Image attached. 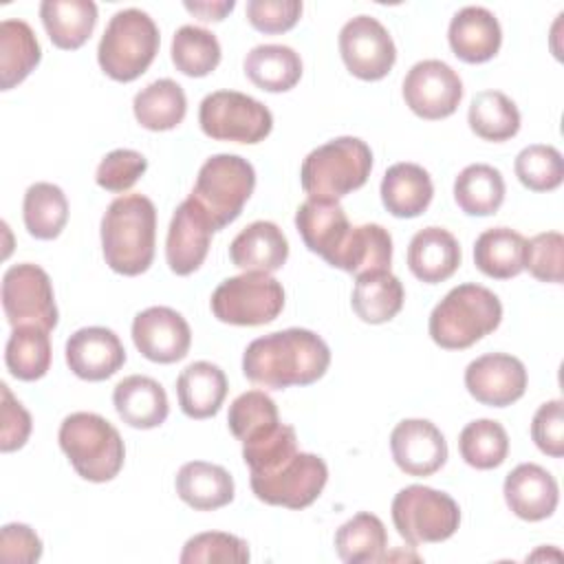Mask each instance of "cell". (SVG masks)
I'll list each match as a JSON object with an SVG mask.
<instances>
[{
    "mask_svg": "<svg viewBox=\"0 0 564 564\" xmlns=\"http://www.w3.org/2000/svg\"><path fill=\"white\" fill-rule=\"evenodd\" d=\"M330 366L328 344L308 328H286L253 339L242 355L245 377L262 388L311 386Z\"/></svg>",
    "mask_w": 564,
    "mask_h": 564,
    "instance_id": "cell-1",
    "label": "cell"
},
{
    "mask_svg": "<svg viewBox=\"0 0 564 564\" xmlns=\"http://www.w3.org/2000/svg\"><path fill=\"white\" fill-rule=\"evenodd\" d=\"M156 209L143 194L115 198L101 218V251L106 264L121 275H141L154 260Z\"/></svg>",
    "mask_w": 564,
    "mask_h": 564,
    "instance_id": "cell-2",
    "label": "cell"
},
{
    "mask_svg": "<svg viewBox=\"0 0 564 564\" xmlns=\"http://www.w3.org/2000/svg\"><path fill=\"white\" fill-rule=\"evenodd\" d=\"M502 319V304L494 291L476 282L454 286L430 313L427 330L436 346L465 350L494 333Z\"/></svg>",
    "mask_w": 564,
    "mask_h": 564,
    "instance_id": "cell-3",
    "label": "cell"
},
{
    "mask_svg": "<svg viewBox=\"0 0 564 564\" xmlns=\"http://www.w3.org/2000/svg\"><path fill=\"white\" fill-rule=\"evenodd\" d=\"M57 441L84 480L108 482L123 467L126 445L119 430L95 412L68 414L59 425Z\"/></svg>",
    "mask_w": 564,
    "mask_h": 564,
    "instance_id": "cell-4",
    "label": "cell"
},
{
    "mask_svg": "<svg viewBox=\"0 0 564 564\" xmlns=\"http://www.w3.org/2000/svg\"><path fill=\"white\" fill-rule=\"evenodd\" d=\"M372 170V150L359 137H337L311 150L302 161L300 181L308 198H330L359 189Z\"/></svg>",
    "mask_w": 564,
    "mask_h": 564,
    "instance_id": "cell-5",
    "label": "cell"
},
{
    "mask_svg": "<svg viewBox=\"0 0 564 564\" xmlns=\"http://www.w3.org/2000/svg\"><path fill=\"white\" fill-rule=\"evenodd\" d=\"M159 44V26L145 11L121 9L106 24L97 46V62L110 79L134 82L154 62Z\"/></svg>",
    "mask_w": 564,
    "mask_h": 564,
    "instance_id": "cell-6",
    "label": "cell"
},
{
    "mask_svg": "<svg viewBox=\"0 0 564 564\" xmlns=\"http://www.w3.org/2000/svg\"><path fill=\"white\" fill-rule=\"evenodd\" d=\"M253 187L256 170L247 159L238 154H214L200 165L189 198L207 214L214 231H220L242 214Z\"/></svg>",
    "mask_w": 564,
    "mask_h": 564,
    "instance_id": "cell-7",
    "label": "cell"
},
{
    "mask_svg": "<svg viewBox=\"0 0 564 564\" xmlns=\"http://www.w3.org/2000/svg\"><path fill=\"white\" fill-rule=\"evenodd\" d=\"M390 511L394 529L410 546L443 542L460 524L458 502L449 494L425 485L403 487L392 498Z\"/></svg>",
    "mask_w": 564,
    "mask_h": 564,
    "instance_id": "cell-8",
    "label": "cell"
},
{
    "mask_svg": "<svg viewBox=\"0 0 564 564\" xmlns=\"http://www.w3.org/2000/svg\"><path fill=\"white\" fill-rule=\"evenodd\" d=\"M284 308V289L271 273L245 271L223 280L212 293V313L223 324L262 326Z\"/></svg>",
    "mask_w": 564,
    "mask_h": 564,
    "instance_id": "cell-9",
    "label": "cell"
},
{
    "mask_svg": "<svg viewBox=\"0 0 564 564\" xmlns=\"http://www.w3.org/2000/svg\"><path fill=\"white\" fill-rule=\"evenodd\" d=\"M200 130L216 141L260 143L273 128L271 110L238 90L209 93L198 108Z\"/></svg>",
    "mask_w": 564,
    "mask_h": 564,
    "instance_id": "cell-10",
    "label": "cell"
},
{
    "mask_svg": "<svg viewBox=\"0 0 564 564\" xmlns=\"http://www.w3.org/2000/svg\"><path fill=\"white\" fill-rule=\"evenodd\" d=\"M326 480L328 467L324 458L311 452H297L271 471L249 478L258 500L286 509L311 507L326 487Z\"/></svg>",
    "mask_w": 564,
    "mask_h": 564,
    "instance_id": "cell-11",
    "label": "cell"
},
{
    "mask_svg": "<svg viewBox=\"0 0 564 564\" xmlns=\"http://www.w3.org/2000/svg\"><path fill=\"white\" fill-rule=\"evenodd\" d=\"M2 308L13 328L33 324L51 333L59 315L48 273L33 262L9 267L2 275Z\"/></svg>",
    "mask_w": 564,
    "mask_h": 564,
    "instance_id": "cell-12",
    "label": "cell"
},
{
    "mask_svg": "<svg viewBox=\"0 0 564 564\" xmlns=\"http://www.w3.org/2000/svg\"><path fill=\"white\" fill-rule=\"evenodd\" d=\"M339 53L350 75L364 82L383 79L397 62L392 35L372 15H355L341 26Z\"/></svg>",
    "mask_w": 564,
    "mask_h": 564,
    "instance_id": "cell-13",
    "label": "cell"
},
{
    "mask_svg": "<svg viewBox=\"0 0 564 564\" xmlns=\"http://www.w3.org/2000/svg\"><path fill=\"white\" fill-rule=\"evenodd\" d=\"M405 106L421 119L436 121L456 112L463 99V79L441 59L416 62L403 79Z\"/></svg>",
    "mask_w": 564,
    "mask_h": 564,
    "instance_id": "cell-14",
    "label": "cell"
},
{
    "mask_svg": "<svg viewBox=\"0 0 564 564\" xmlns=\"http://www.w3.org/2000/svg\"><path fill=\"white\" fill-rule=\"evenodd\" d=\"M524 364L507 352H487L465 368V388L482 405L507 408L527 390Z\"/></svg>",
    "mask_w": 564,
    "mask_h": 564,
    "instance_id": "cell-15",
    "label": "cell"
},
{
    "mask_svg": "<svg viewBox=\"0 0 564 564\" xmlns=\"http://www.w3.org/2000/svg\"><path fill=\"white\" fill-rule=\"evenodd\" d=\"M132 341L137 350L154 364L181 361L192 346L187 319L170 306H150L132 319Z\"/></svg>",
    "mask_w": 564,
    "mask_h": 564,
    "instance_id": "cell-16",
    "label": "cell"
},
{
    "mask_svg": "<svg viewBox=\"0 0 564 564\" xmlns=\"http://www.w3.org/2000/svg\"><path fill=\"white\" fill-rule=\"evenodd\" d=\"M390 452L397 467L416 478L436 474L447 463V441L427 419H403L390 434Z\"/></svg>",
    "mask_w": 564,
    "mask_h": 564,
    "instance_id": "cell-17",
    "label": "cell"
},
{
    "mask_svg": "<svg viewBox=\"0 0 564 564\" xmlns=\"http://www.w3.org/2000/svg\"><path fill=\"white\" fill-rule=\"evenodd\" d=\"M214 227L207 214L194 198H185L167 227L165 240V260L172 273L189 275L194 273L207 258L212 245Z\"/></svg>",
    "mask_w": 564,
    "mask_h": 564,
    "instance_id": "cell-18",
    "label": "cell"
},
{
    "mask_svg": "<svg viewBox=\"0 0 564 564\" xmlns=\"http://www.w3.org/2000/svg\"><path fill=\"white\" fill-rule=\"evenodd\" d=\"M66 364L84 381H104L126 364V348L119 335L106 326H86L66 341Z\"/></svg>",
    "mask_w": 564,
    "mask_h": 564,
    "instance_id": "cell-19",
    "label": "cell"
},
{
    "mask_svg": "<svg viewBox=\"0 0 564 564\" xmlns=\"http://www.w3.org/2000/svg\"><path fill=\"white\" fill-rule=\"evenodd\" d=\"M507 507L527 522H540L553 516L560 502V487L551 471L535 463L513 467L502 485Z\"/></svg>",
    "mask_w": 564,
    "mask_h": 564,
    "instance_id": "cell-20",
    "label": "cell"
},
{
    "mask_svg": "<svg viewBox=\"0 0 564 564\" xmlns=\"http://www.w3.org/2000/svg\"><path fill=\"white\" fill-rule=\"evenodd\" d=\"M447 40L452 53L467 64H482L496 57L502 44V29L498 18L485 7H463L454 13Z\"/></svg>",
    "mask_w": 564,
    "mask_h": 564,
    "instance_id": "cell-21",
    "label": "cell"
},
{
    "mask_svg": "<svg viewBox=\"0 0 564 564\" xmlns=\"http://www.w3.org/2000/svg\"><path fill=\"white\" fill-rule=\"evenodd\" d=\"M295 227L308 251L322 256L326 262L335 258L350 231L344 207L330 198H306L295 212Z\"/></svg>",
    "mask_w": 564,
    "mask_h": 564,
    "instance_id": "cell-22",
    "label": "cell"
},
{
    "mask_svg": "<svg viewBox=\"0 0 564 564\" xmlns=\"http://www.w3.org/2000/svg\"><path fill=\"white\" fill-rule=\"evenodd\" d=\"M460 258L458 240L443 227L419 229L408 247V267L425 284H438L452 278L460 267Z\"/></svg>",
    "mask_w": 564,
    "mask_h": 564,
    "instance_id": "cell-23",
    "label": "cell"
},
{
    "mask_svg": "<svg viewBox=\"0 0 564 564\" xmlns=\"http://www.w3.org/2000/svg\"><path fill=\"white\" fill-rule=\"evenodd\" d=\"M112 403L119 419L137 430L159 427L170 414L163 386L145 375L123 377L112 390Z\"/></svg>",
    "mask_w": 564,
    "mask_h": 564,
    "instance_id": "cell-24",
    "label": "cell"
},
{
    "mask_svg": "<svg viewBox=\"0 0 564 564\" xmlns=\"http://www.w3.org/2000/svg\"><path fill=\"white\" fill-rule=\"evenodd\" d=\"M229 258L242 271L273 273L289 258V240L275 223L256 220L231 240Z\"/></svg>",
    "mask_w": 564,
    "mask_h": 564,
    "instance_id": "cell-25",
    "label": "cell"
},
{
    "mask_svg": "<svg viewBox=\"0 0 564 564\" xmlns=\"http://www.w3.org/2000/svg\"><path fill=\"white\" fill-rule=\"evenodd\" d=\"M381 203L397 218L421 216L434 196L432 176L419 163H394L381 178Z\"/></svg>",
    "mask_w": 564,
    "mask_h": 564,
    "instance_id": "cell-26",
    "label": "cell"
},
{
    "mask_svg": "<svg viewBox=\"0 0 564 564\" xmlns=\"http://www.w3.org/2000/svg\"><path fill=\"white\" fill-rule=\"evenodd\" d=\"M176 494L194 511H214L234 500L231 474L207 460H189L176 474Z\"/></svg>",
    "mask_w": 564,
    "mask_h": 564,
    "instance_id": "cell-27",
    "label": "cell"
},
{
    "mask_svg": "<svg viewBox=\"0 0 564 564\" xmlns=\"http://www.w3.org/2000/svg\"><path fill=\"white\" fill-rule=\"evenodd\" d=\"M227 377L220 366L212 361H194L181 370L176 379V397L185 416L209 419L216 416L227 397Z\"/></svg>",
    "mask_w": 564,
    "mask_h": 564,
    "instance_id": "cell-28",
    "label": "cell"
},
{
    "mask_svg": "<svg viewBox=\"0 0 564 564\" xmlns=\"http://www.w3.org/2000/svg\"><path fill=\"white\" fill-rule=\"evenodd\" d=\"M392 262V236L386 227L366 223L350 227L344 245L328 262L335 269L352 273L355 278L368 271H386Z\"/></svg>",
    "mask_w": 564,
    "mask_h": 564,
    "instance_id": "cell-29",
    "label": "cell"
},
{
    "mask_svg": "<svg viewBox=\"0 0 564 564\" xmlns=\"http://www.w3.org/2000/svg\"><path fill=\"white\" fill-rule=\"evenodd\" d=\"M40 18L57 48L77 51L95 31L97 4L93 0H44Z\"/></svg>",
    "mask_w": 564,
    "mask_h": 564,
    "instance_id": "cell-30",
    "label": "cell"
},
{
    "mask_svg": "<svg viewBox=\"0 0 564 564\" xmlns=\"http://www.w3.org/2000/svg\"><path fill=\"white\" fill-rule=\"evenodd\" d=\"M405 291L401 280L386 271H368L357 275L352 289V311L366 324H386L403 308Z\"/></svg>",
    "mask_w": 564,
    "mask_h": 564,
    "instance_id": "cell-31",
    "label": "cell"
},
{
    "mask_svg": "<svg viewBox=\"0 0 564 564\" xmlns=\"http://www.w3.org/2000/svg\"><path fill=\"white\" fill-rule=\"evenodd\" d=\"M245 75L267 93H286L302 77V57L284 44L253 46L245 57Z\"/></svg>",
    "mask_w": 564,
    "mask_h": 564,
    "instance_id": "cell-32",
    "label": "cell"
},
{
    "mask_svg": "<svg viewBox=\"0 0 564 564\" xmlns=\"http://www.w3.org/2000/svg\"><path fill=\"white\" fill-rule=\"evenodd\" d=\"M42 48L33 29L24 20L7 18L0 22V86L11 90L22 84L40 64Z\"/></svg>",
    "mask_w": 564,
    "mask_h": 564,
    "instance_id": "cell-33",
    "label": "cell"
},
{
    "mask_svg": "<svg viewBox=\"0 0 564 564\" xmlns=\"http://www.w3.org/2000/svg\"><path fill=\"white\" fill-rule=\"evenodd\" d=\"M524 236L511 227L485 229L474 242V264L494 280H509L524 271Z\"/></svg>",
    "mask_w": 564,
    "mask_h": 564,
    "instance_id": "cell-34",
    "label": "cell"
},
{
    "mask_svg": "<svg viewBox=\"0 0 564 564\" xmlns=\"http://www.w3.org/2000/svg\"><path fill=\"white\" fill-rule=\"evenodd\" d=\"M132 110L141 128L152 132H165L176 128L185 119L187 97L181 84L163 77L148 84L134 95Z\"/></svg>",
    "mask_w": 564,
    "mask_h": 564,
    "instance_id": "cell-35",
    "label": "cell"
},
{
    "mask_svg": "<svg viewBox=\"0 0 564 564\" xmlns=\"http://www.w3.org/2000/svg\"><path fill=\"white\" fill-rule=\"evenodd\" d=\"M505 178L487 163H471L454 181V200L467 216H491L505 203Z\"/></svg>",
    "mask_w": 564,
    "mask_h": 564,
    "instance_id": "cell-36",
    "label": "cell"
},
{
    "mask_svg": "<svg viewBox=\"0 0 564 564\" xmlns=\"http://www.w3.org/2000/svg\"><path fill=\"white\" fill-rule=\"evenodd\" d=\"M388 546L383 522L370 513L359 511L346 520L335 533V551L346 564H375L381 562Z\"/></svg>",
    "mask_w": 564,
    "mask_h": 564,
    "instance_id": "cell-37",
    "label": "cell"
},
{
    "mask_svg": "<svg viewBox=\"0 0 564 564\" xmlns=\"http://www.w3.org/2000/svg\"><path fill=\"white\" fill-rule=\"evenodd\" d=\"M22 218L26 231L37 240H53L68 223V200L62 187L40 181L24 192Z\"/></svg>",
    "mask_w": 564,
    "mask_h": 564,
    "instance_id": "cell-38",
    "label": "cell"
},
{
    "mask_svg": "<svg viewBox=\"0 0 564 564\" xmlns=\"http://www.w3.org/2000/svg\"><path fill=\"white\" fill-rule=\"evenodd\" d=\"M4 364L20 381H37L51 368V337L42 326H15L4 346Z\"/></svg>",
    "mask_w": 564,
    "mask_h": 564,
    "instance_id": "cell-39",
    "label": "cell"
},
{
    "mask_svg": "<svg viewBox=\"0 0 564 564\" xmlns=\"http://www.w3.org/2000/svg\"><path fill=\"white\" fill-rule=\"evenodd\" d=\"M471 132L485 141H507L520 130V110L500 90H480L474 95L467 112Z\"/></svg>",
    "mask_w": 564,
    "mask_h": 564,
    "instance_id": "cell-40",
    "label": "cell"
},
{
    "mask_svg": "<svg viewBox=\"0 0 564 564\" xmlns=\"http://www.w3.org/2000/svg\"><path fill=\"white\" fill-rule=\"evenodd\" d=\"M172 64L187 77H205L220 64L223 51L216 35L203 26L183 24L172 37Z\"/></svg>",
    "mask_w": 564,
    "mask_h": 564,
    "instance_id": "cell-41",
    "label": "cell"
},
{
    "mask_svg": "<svg viewBox=\"0 0 564 564\" xmlns=\"http://www.w3.org/2000/svg\"><path fill=\"white\" fill-rule=\"evenodd\" d=\"M458 452L474 469H496L509 454L507 430L494 419H476L460 430Z\"/></svg>",
    "mask_w": 564,
    "mask_h": 564,
    "instance_id": "cell-42",
    "label": "cell"
},
{
    "mask_svg": "<svg viewBox=\"0 0 564 564\" xmlns=\"http://www.w3.org/2000/svg\"><path fill=\"white\" fill-rule=\"evenodd\" d=\"M297 452V434L286 423H275L269 430L242 441V460L251 476L271 471Z\"/></svg>",
    "mask_w": 564,
    "mask_h": 564,
    "instance_id": "cell-43",
    "label": "cell"
},
{
    "mask_svg": "<svg viewBox=\"0 0 564 564\" xmlns=\"http://www.w3.org/2000/svg\"><path fill=\"white\" fill-rule=\"evenodd\" d=\"M518 181L531 192H553L564 181V161L557 148L533 143L520 150L513 163Z\"/></svg>",
    "mask_w": 564,
    "mask_h": 564,
    "instance_id": "cell-44",
    "label": "cell"
},
{
    "mask_svg": "<svg viewBox=\"0 0 564 564\" xmlns=\"http://www.w3.org/2000/svg\"><path fill=\"white\" fill-rule=\"evenodd\" d=\"M249 546L242 538L225 531H205L189 538L181 551V564H245Z\"/></svg>",
    "mask_w": 564,
    "mask_h": 564,
    "instance_id": "cell-45",
    "label": "cell"
},
{
    "mask_svg": "<svg viewBox=\"0 0 564 564\" xmlns=\"http://www.w3.org/2000/svg\"><path fill=\"white\" fill-rule=\"evenodd\" d=\"M280 423L275 401L262 390H247L234 399L227 414L229 432L242 443Z\"/></svg>",
    "mask_w": 564,
    "mask_h": 564,
    "instance_id": "cell-46",
    "label": "cell"
},
{
    "mask_svg": "<svg viewBox=\"0 0 564 564\" xmlns=\"http://www.w3.org/2000/svg\"><path fill=\"white\" fill-rule=\"evenodd\" d=\"M564 236L560 231H542L524 242V269L540 280L560 284L564 275Z\"/></svg>",
    "mask_w": 564,
    "mask_h": 564,
    "instance_id": "cell-47",
    "label": "cell"
},
{
    "mask_svg": "<svg viewBox=\"0 0 564 564\" xmlns=\"http://www.w3.org/2000/svg\"><path fill=\"white\" fill-rule=\"evenodd\" d=\"M148 170V159L130 148H119L108 152L97 165L95 181L106 192H128Z\"/></svg>",
    "mask_w": 564,
    "mask_h": 564,
    "instance_id": "cell-48",
    "label": "cell"
},
{
    "mask_svg": "<svg viewBox=\"0 0 564 564\" xmlns=\"http://www.w3.org/2000/svg\"><path fill=\"white\" fill-rule=\"evenodd\" d=\"M245 15L249 24L260 33H286L291 31L300 15L302 2L300 0H249Z\"/></svg>",
    "mask_w": 564,
    "mask_h": 564,
    "instance_id": "cell-49",
    "label": "cell"
},
{
    "mask_svg": "<svg viewBox=\"0 0 564 564\" xmlns=\"http://www.w3.org/2000/svg\"><path fill=\"white\" fill-rule=\"evenodd\" d=\"M531 438L535 447L553 458L564 454V403L560 399L542 403L531 421Z\"/></svg>",
    "mask_w": 564,
    "mask_h": 564,
    "instance_id": "cell-50",
    "label": "cell"
},
{
    "mask_svg": "<svg viewBox=\"0 0 564 564\" xmlns=\"http://www.w3.org/2000/svg\"><path fill=\"white\" fill-rule=\"evenodd\" d=\"M0 394H2V410H0V419H2V430H0V449L7 452H15L20 447L26 445L29 436H31V414L26 412V408L11 394L7 383H0Z\"/></svg>",
    "mask_w": 564,
    "mask_h": 564,
    "instance_id": "cell-51",
    "label": "cell"
},
{
    "mask_svg": "<svg viewBox=\"0 0 564 564\" xmlns=\"http://www.w3.org/2000/svg\"><path fill=\"white\" fill-rule=\"evenodd\" d=\"M42 557L40 535L22 522L4 524L0 531V560L7 564H33Z\"/></svg>",
    "mask_w": 564,
    "mask_h": 564,
    "instance_id": "cell-52",
    "label": "cell"
},
{
    "mask_svg": "<svg viewBox=\"0 0 564 564\" xmlns=\"http://www.w3.org/2000/svg\"><path fill=\"white\" fill-rule=\"evenodd\" d=\"M189 13H194L203 22H220L227 13L234 11V0H220V2H185L183 4Z\"/></svg>",
    "mask_w": 564,
    "mask_h": 564,
    "instance_id": "cell-53",
    "label": "cell"
}]
</instances>
